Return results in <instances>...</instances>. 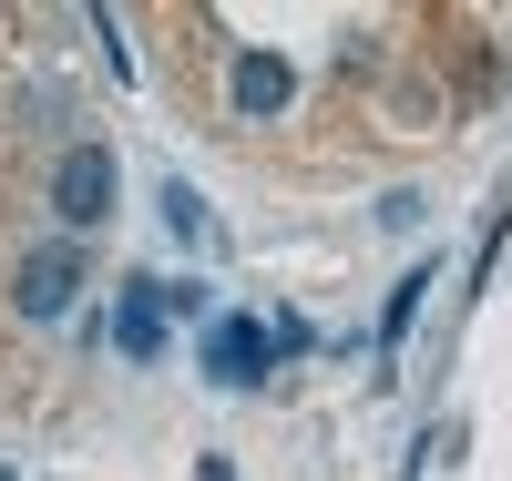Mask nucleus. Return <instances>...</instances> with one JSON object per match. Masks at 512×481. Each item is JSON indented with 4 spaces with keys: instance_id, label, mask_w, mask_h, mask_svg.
I'll list each match as a JSON object with an SVG mask.
<instances>
[{
    "instance_id": "1",
    "label": "nucleus",
    "mask_w": 512,
    "mask_h": 481,
    "mask_svg": "<svg viewBox=\"0 0 512 481\" xmlns=\"http://www.w3.org/2000/svg\"><path fill=\"white\" fill-rule=\"evenodd\" d=\"M113 195H123V164H113V144H62V164H52V226L82 246L93 226H113Z\"/></svg>"
},
{
    "instance_id": "2",
    "label": "nucleus",
    "mask_w": 512,
    "mask_h": 481,
    "mask_svg": "<svg viewBox=\"0 0 512 481\" xmlns=\"http://www.w3.org/2000/svg\"><path fill=\"white\" fill-rule=\"evenodd\" d=\"M205 389H226V400H256L267 389V369H277V348H267V318L256 308H216L205 318Z\"/></svg>"
},
{
    "instance_id": "3",
    "label": "nucleus",
    "mask_w": 512,
    "mask_h": 481,
    "mask_svg": "<svg viewBox=\"0 0 512 481\" xmlns=\"http://www.w3.org/2000/svg\"><path fill=\"white\" fill-rule=\"evenodd\" d=\"M11 308H21L31 328H62V318L82 308V246H72V236H41L21 267H11Z\"/></svg>"
},
{
    "instance_id": "4",
    "label": "nucleus",
    "mask_w": 512,
    "mask_h": 481,
    "mask_svg": "<svg viewBox=\"0 0 512 481\" xmlns=\"http://www.w3.org/2000/svg\"><path fill=\"white\" fill-rule=\"evenodd\" d=\"M226 103H236L246 123H277V113L297 103V62L267 52V41H256V52H236V62H226Z\"/></svg>"
},
{
    "instance_id": "5",
    "label": "nucleus",
    "mask_w": 512,
    "mask_h": 481,
    "mask_svg": "<svg viewBox=\"0 0 512 481\" xmlns=\"http://www.w3.org/2000/svg\"><path fill=\"white\" fill-rule=\"evenodd\" d=\"M154 287L164 277H123V308H113V348H123V359H164V308H154Z\"/></svg>"
},
{
    "instance_id": "6",
    "label": "nucleus",
    "mask_w": 512,
    "mask_h": 481,
    "mask_svg": "<svg viewBox=\"0 0 512 481\" xmlns=\"http://www.w3.org/2000/svg\"><path fill=\"white\" fill-rule=\"evenodd\" d=\"M154 215H164V236H175V246H216V205H205L185 174H164V185H154Z\"/></svg>"
},
{
    "instance_id": "7",
    "label": "nucleus",
    "mask_w": 512,
    "mask_h": 481,
    "mask_svg": "<svg viewBox=\"0 0 512 481\" xmlns=\"http://www.w3.org/2000/svg\"><path fill=\"white\" fill-rule=\"evenodd\" d=\"M420 297H431V267H410V277L390 287V308H379V348H400V338H410V318H420Z\"/></svg>"
},
{
    "instance_id": "8",
    "label": "nucleus",
    "mask_w": 512,
    "mask_h": 481,
    "mask_svg": "<svg viewBox=\"0 0 512 481\" xmlns=\"http://www.w3.org/2000/svg\"><path fill=\"white\" fill-rule=\"evenodd\" d=\"M154 308H164V328H175V318H205L216 297H205V277H164V287H154Z\"/></svg>"
},
{
    "instance_id": "9",
    "label": "nucleus",
    "mask_w": 512,
    "mask_h": 481,
    "mask_svg": "<svg viewBox=\"0 0 512 481\" xmlns=\"http://www.w3.org/2000/svg\"><path fill=\"white\" fill-rule=\"evenodd\" d=\"M93 41H103V62H113V82H134V52H123V21H113V11H93Z\"/></svg>"
},
{
    "instance_id": "10",
    "label": "nucleus",
    "mask_w": 512,
    "mask_h": 481,
    "mask_svg": "<svg viewBox=\"0 0 512 481\" xmlns=\"http://www.w3.org/2000/svg\"><path fill=\"white\" fill-rule=\"evenodd\" d=\"M0 481H21V471H11V461H0Z\"/></svg>"
}]
</instances>
